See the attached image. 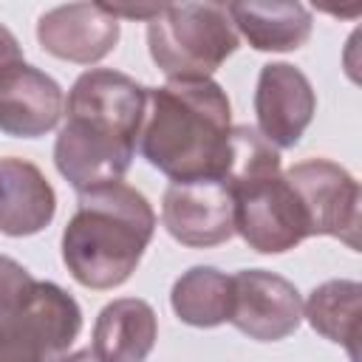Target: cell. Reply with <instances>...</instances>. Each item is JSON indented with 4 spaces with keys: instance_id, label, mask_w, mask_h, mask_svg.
Segmentation results:
<instances>
[{
    "instance_id": "30bf717a",
    "label": "cell",
    "mask_w": 362,
    "mask_h": 362,
    "mask_svg": "<svg viewBox=\"0 0 362 362\" xmlns=\"http://www.w3.org/2000/svg\"><path fill=\"white\" fill-rule=\"evenodd\" d=\"M65 113L62 88L40 68L14 62L0 71V130L17 139L45 136Z\"/></svg>"
},
{
    "instance_id": "9c48e42d",
    "label": "cell",
    "mask_w": 362,
    "mask_h": 362,
    "mask_svg": "<svg viewBox=\"0 0 362 362\" xmlns=\"http://www.w3.org/2000/svg\"><path fill=\"white\" fill-rule=\"evenodd\" d=\"M317 110V96L308 76L288 62L260 68L255 90L257 133L274 147H294Z\"/></svg>"
},
{
    "instance_id": "7a4b0ae2",
    "label": "cell",
    "mask_w": 362,
    "mask_h": 362,
    "mask_svg": "<svg viewBox=\"0 0 362 362\" xmlns=\"http://www.w3.org/2000/svg\"><path fill=\"white\" fill-rule=\"evenodd\" d=\"M232 107L212 79L147 88L141 156L173 181L221 178L229 161Z\"/></svg>"
},
{
    "instance_id": "5bb4252c",
    "label": "cell",
    "mask_w": 362,
    "mask_h": 362,
    "mask_svg": "<svg viewBox=\"0 0 362 362\" xmlns=\"http://www.w3.org/2000/svg\"><path fill=\"white\" fill-rule=\"evenodd\" d=\"M238 37L257 51H294L311 37V11L303 3H229Z\"/></svg>"
},
{
    "instance_id": "277c9868",
    "label": "cell",
    "mask_w": 362,
    "mask_h": 362,
    "mask_svg": "<svg viewBox=\"0 0 362 362\" xmlns=\"http://www.w3.org/2000/svg\"><path fill=\"white\" fill-rule=\"evenodd\" d=\"M240 45L223 3H175L147 20V48L170 82L209 79Z\"/></svg>"
},
{
    "instance_id": "d6986e66",
    "label": "cell",
    "mask_w": 362,
    "mask_h": 362,
    "mask_svg": "<svg viewBox=\"0 0 362 362\" xmlns=\"http://www.w3.org/2000/svg\"><path fill=\"white\" fill-rule=\"evenodd\" d=\"M14 62H23L20 42H17V37L6 25H0V71L8 68V65H14Z\"/></svg>"
},
{
    "instance_id": "52a82bcc",
    "label": "cell",
    "mask_w": 362,
    "mask_h": 362,
    "mask_svg": "<svg viewBox=\"0 0 362 362\" xmlns=\"http://www.w3.org/2000/svg\"><path fill=\"white\" fill-rule=\"evenodd\" d=\"M257 342H277L303 322V297L286 277L266 269H243L232 277L229 320Z\"/></svg>"
},
{
    "instance_id": "ba28073f",
    "label": "cell",
    "mask_w": 362,
    "mask_h": 362,
    "mask_svg": "<svg viewBox=\"0 0 362 362\" xmlns=\"http://www.w3.org/2000/svg\"><path fill=\"white\" fill-rule=\"evenodd\" d=\"M161 221L184 246H218L235 235V201L221 178L173 181L161 198Z\"/></svg>"
},
{
    "instance_id": "8fae6325",
    "label": "cell",
    "mask_w": 362,
    "mask_h": 362,
    "mask_svg": "<svg viewBox=\"0 0 362 362\" xmlns=\"http://www.w3.org/2000/svg\"><path fill=\"white\" fill-rule=\"evenodd\" d=\"M37 40L57 59L90 65L116 48L119 20L110 17L99 3H68L40 17Z\"/></svg>"
},
{
    "instance_id": "5b68a950",
    "label": "cell",
    "mask_w": 362,
    "mask_h": 362,
    "mask_svg": "<svg viewBox=\"0 0 362 362\" xmlns=\"http://www.w3.org/2000/svg\"><path fill=\"white\" fill-rule=\"evenodd\" d=\"M79 328L76 300L57 283L37 280L23 305L0 322V362H59Z\"/></svg>"
},
{
    "instance_id": "9a60e30c",
    "label": "cell",
    "mask_w": 362,
    "mask_h": 362,
    "mask_svg": "<svg viewBox=\"0 0 362 362\" xmlns=\"http://www.w3.org/2000/svg\"><path fill=\"white\" fill-rule=\"evenodd\" d=\"M303 317L325 339L342 345L351 362H359L362 331V286L354 280H328L303 303Z\"/></svg>"
},
{
    "instance_id": "6da1fadb",
    "label": "cell",
    "mask_w": 362,
    "mask_h": 362,
    "mask_svg": "<svg viewBox=\"0 0 362 362\" xmlns=\"http://www.w3.org/2000/svg\"><path fill=\"white\" fill-rule=\"evenodd\" d=\"M147 88L110 68L85 71L65 99V124L54 144L59 175L76 189L122 181L136 156Z\"/></svg>"
},
{
    "instance_id": "8992f818",
    "label": "cell",
    "mask_w": 362,
    "mask_h": 362,
    "mask_svg": "<svg viewBox=\"0 0 362 362\" xmlns=\"http://www.w3.org/2000/svg\"><path fill=\"white\" fill-rule=\"evenodd\" d=\"M286 181L303 206L308 235L339 238L348 249H359V184L345 167L308 158L286 170Z\"/></svg>"
},
{
    "instance_id": "e0dca14e",
    "label": "cell",
    "mask_w": 362,
    "mask_h": 362,
    "mask_svg": "<svg viewBox=\"0 0 362 362\" xmlns=\"http://www.w3.org/2000/svg\"><path fill=\"white\" fill-rule=\"evenodd\" d=\"M34 283L37 280L31 277V272L23 263H17L14 257L0 255V322L14 308L23 305V300L28 297V291L34 288Z\"/></svg>"
},
{
    "instance_id": "4fadbf2b",
    "label": "cell",
    "mask_w": 362,
    "mask_h": 362,
    "mask_svg": "<svg viewBox=\"0 0 362 362\" xmlns=\"http://www.w3.org/2000/svg\"><path fill=\"white\" fill-rule=\"evenodd\" d=\"M156 311L139 297L107 303L93 325V354L102 362H144L156 345Z\"/></svg>"
},
{
    "instance_id": "3957f363",
    "label": "cell",
    "mask_w": 362,
    "mask_h": 362,
    "mask_svg": "<svg viewBox=\"0 0 362 362\" xmlns=\"http://www.w3.org/2000/svg\"><path fill=\"white\" fill-rule=\"evenodd\" d=\"M153 232L156 212L136 187L113 181L85 189L62 229V263L79 286L116 288L136 272Z\"/></svg>"
},
{
    "instance_id": "ac0fdd59",
    "label": "cell",
    "mask_w": 362,
    "mask_h": 362,
    "mask_svg": "<svg viewBox=\"0 0 362 362\" xmlns=\"http://www.w3.org/2000/svg\"><path fill=\"white\" fill-rule=\"evenodd\" d=\"M110 17H127V20H153L161 6H119V3H99Z\"/></svg>"
},
{
    "instance_id": "2e32d148",
    "label": "cell",
    "mask_w": 362,
    "mask_h": 362,
    "mask_svg": "<svg viewBox=\"0 0 362 362\" xmlns=\"http://www.w3.org/2000/svg\"><path fill=\"white\" fill-rule=\"evenodd\" d=\"M170 303L181 322L195 328H215L229 320L232 277L212 266H192L173 283Z\"/></svg>"
},
{
    "instance_id": "7c38bea8",
    "label": "cell",
    "mask_w": 362,
    "mask_h": 362,
    "mask_svg": "<svg viewBox=\"0 0 362 362\" xmlns=\"http://www.w3.org/2000/svg\"><path fill=\"white\" fill-rule=\"evenodd\" d=\"M57 212V195L37 164L25 158H0V232L25 238L42 232Z\"/></svg>"
},
{
    "instance_id": "ffe728a7",
    "label": "cell",
    "mask_w": 362,
    "mask_h": 362,
    "mask_svg": "<svg viewBox=\"0 0 362 362\" xmlns=\"http://www.w3.org/2000/svg\"><path fill=\"white\" fill-rule=\"evenodd\" d=\"M59 362H102L90 348H85V351H76V354H71V356H62Z\"/></svg>"
}]
</instances>
